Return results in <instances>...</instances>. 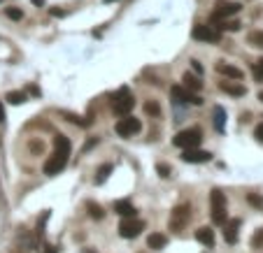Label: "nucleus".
Returning a JSON list of instances; mask_svg holds the SVG:
<instances>
[{
	"mask_svg": "<svg viewBox=\"0 0 263 253\" xmlns=\"http://www.w3.org/2000/svg\"><path fill=\"white\" fill-rule=\"evenodd\" d=\"M5 121V107H3V103H0V123Z\"/></svg>",
	"mask_w": 263,
	"mask_h": 253,
	"instance_id": "c9c22d12",
	"label": "nucleus"
},
{
	"mask_svg": "<svg viewBox=\"0 0 263 253\" xmlns=\"http://www.w3.org/2000/svg\"><path fill=\"white\" fill-rule=\"evenodd\" d=\"M156 172H159V177H163V179H170L172 177V167L165 163H159L156 165Z\"/></svg>",
	"mask_w": 263,
	"mask_h": 253,
	"instance_id": "a878e982",
	"label": "nucleus"
},
{
	"mask_svg": "<svg viewBox=\"0 0 263 253\" xmlns=\"http://www.w3.org/2000/svg\"><path fill=\"white\" fill-rule=\"evenodd\" d=\"M247 202H249L251 207H256V209H263V198L258 193H249L247 195Z\"/></svg>",
	"mask_w": 263,
	"mask_h": 253,
	"instance_id": "bb28decb",
	"label": "nucleus"
},
{
	"mask_svg": "<svg viewBox=\"0 0 263 253\" xmlns=\"http://www.w3.org/2000/svg\"><path fill=\"white\" fill-rule=\"evenodd\" d=\"M242 10L240 3H233V0H217L214 3V12H212V21H221V19H228L233 14H238Z\"/></svg>",
	"mask_w": 263,
	"mask_h": 253,
	"instance_id": "6e6552de",
	"label": "nucleus"
},
{
	"mask_svg": "<svg viewBox=\"0 0 263 253\" xmlns=\"http://www.w3.org/2000/svg\"><path fill=\"white\" fill-rule=\"evenodd\" d=\"M145 112H147V114H152V116H159L161 114V107L152 100V103H145Z\"/></svg>",
	"mask_w": 263,
	"mask_h": 253,
	"instance_id": "c85d7f7f",
	"label": "nucleus"
},
{
	"mask_svg": "<svg viewBox=\"0 0 263 253\" xmlns=\"http://www.w3.org/2000/svg\"><path fill=\"white\" fill-rule=\"evenodd\" d=\"M189 221H191V205H177L170 211V230H175V232L186 228Z\"/></svg>",
	"mask_w": 263,
	"mask_h": 253,
	"instance_id": "423d86ee",
	"label": "nucleus"
},
{
	"mask_svg": "<svg viewBox=\"0 0 263 253\" xmlns=\"http://www.w3.org/2000/svg\"><path fill=\"white\" fill-rule=\"evenodd\" d=\"M114 211L119 214V216H123V218H130V216H135L138 211H135V207L130 205L128 200H119V202H114Z\"/></svg>",
	"mask_w": 263,
	"mask_h": 253,
	"instance_id": "dca6fc26",
	"label": "nucleus"
},
{
	"mask_svg": "<svg viewBox=\"0 0 263 253\" xmlns=\"http://www.w3.org/2000/svg\"><path fill=\"white\" fill-rule=\"evenodd\" d=\"M135 107V98L133 93H130L126 86H121V89L116 91L114 96H112V112H114L116 116H126L130 114Z\"/></svg>",
	"mask_w": 263,
	"mask_h": 253,
	"instance_id": "f03ea898",
	"label": "nucleus"
},
{
	"mask_svg": "<svg viewBox=\"0 0 263 253\" xmlns=\"http://www.w3.org/2000/svg\"><path fill=\"white\" fill-rule=\"evenodd\" d=\"M84 253H96V251H91V248H86V251Z\"/></svg>",
	"mask_w": 263,
	"mask_h": 253,
	"instance_id": "58836bf2",
	"label": "nucleus"
},
{
	"mask_svg": "<svg viewBox=\"0 0 263 253\" xmlns=\"http://www.w3.org/2000/svg\"><path fill=\"white\" fill-rule=\"evenodd\" d=\"M145 230V221H140V218H123L121 223H119V235L123 237V239H133V237H138Z\"/></svg>",
	"mask_w": 263,
	"mask_h": 253,
	"instance_id": "1a4fd4ad",
	"label": "nucleus"
},
{
	"mask_svg": "<svg viewBox=\"0 0 263 253\" xmlns=\"http://www.w3.org/2000/svg\"><path fill=\"white\" fill-rule=\"evenodd\" d=\"M42 253H58V248L56 246H49V244H47V246H44V251Z\"/></svg>",
	"mask_w": 263,
	"mask_h": 253,
	"instance_id": "72a5a7b5",
	"label": "nucleus"
},
{
	"mask_svg": "<svg viewBox=\"0 0 263 253\" xmlns=\"http://www.w3.org/2000/svg\"><path fill=\"white\" fill-rule=\"evenodd\" d=\"M254 137L258 139V142H263V123H258L256 130H254Z\"/></svg>",
	"mask_w": 263,
	"mask_h": 253,
	"instance_id": "7c9ffc66",
	"label": "nucleus"
},
{
	"mask_svg": "<svg viewBox=\"0 0 263 253\" xmlns=\"http://www.w3.org/2000/svg\"><path fill=\"white\" fill-rule=\"evenodd\" d=\"M191 67H193V70H196L198 74L203 72V67H201V63H198V60H191Z\"/></svg>",
	"mask_w": 263,
	"mask_h": 253,
	"instance_id": "473e14b6",
	"label": "nucleus"
},
{
	"mask_svg": "<svg viewBox=\"0 0 263 253\" xmlns=\"http://www.w3.org/2000/svg\"><path fill=\"white\" fill-rule=\"evenodd\" d=\"M96 144H98V137H91V139H89V142H86V144H84V151L93 149V146H96Z\"/></svg>",
	"mask_w": 263,
	"mask_h": 253,
	"instance_id": "2f4dec72",
	"label": "nucleus"
},
{
	"mask_svg": "<svg viewBox=\"0 0 263 253\" xmlns=\"http://www.w3.org/2000/svg\"><path fill=\"white\" fill-rule=\"evenodd\" d=\"M63 116H65V121H70V123H75V126H91V119H80V116L70 114V112H63Z\"/></svg>",
	"mask_w": 263,
	"mask_h": 253,
	"instance_id": "b1692460",
	"label": "nucleus"
},
{
	"mask_svg": "<svg viewBox=\"0 0 263 253\" xmlns=\"http://www.w3.org/2000/svg\"><path fill=\"white\" fill-rule=\"evenodd\" d=\"M214 130L217 133H224L226 130V109L224 107H214Z\"/></svg>",
	"mask_w": 263,
	"mask_h": 253,
	"instance_id": "f3484780",
	"label": "nucleus"
},
{
	"mask_svg": "<svg viewBox=\"0 0 263 253\" xmlns=\"http://www.w3.org/2000/svg\"><path fill=\"white\" fill-rule=\"evenodd\" d=\"M258 100H261V103H263V91H261V93H258Z\"/></svg>",
	"mask_w": 263,
	"mask_h": 253,
	"instance_id": "4c0bfd02",
	"label": "nucleus"
},
{
	"mask_svg": "<svg viewBox=\"0 0 263 253\" xmlns=\"http://www.w3.org/2000/svg\"><path fill=\"white\" fill-rule=\"evenodd\" d=\"M86 211H89V216L96 218V221H103V218H105L103 207L96 205V202H86Z\"/></svg>",
	"mask_w": 263,
	"mask_h": 253,
	"instance_id": "aec40b11",
	"label": "nucleus"
},
{
	"mask_svg": "<svg viewBox=\"0 0 263 253\" xmlns=\"http://www.w3.org/2000/svg\"><path fill=\"white\" fill-rule=\"evenodd\" d=\"M172 142L179 149H193V146H198L203 142V133H201V128H186V130L175 135Z\"/></svg>",
	"mask_w": 263,
	"mask_h": 253,
	"instance_id": "20e7f679",
	"label": "nucleus"
},
{
	"mask_svg": "<svg viewBox=\"0 0 263 253\" xmlns=\"http://www.w3.org/2000/svg\"><path fill=\"white\" fill-rule=\"evenodd\" d=\"M114 130H116L119 137H133L135 133H140V130H142V123H140V119H135V116L126 114V116H121V119L116 121Z\"/></svg>",
	"mask_w": 263,
	"mask_h": 253,
	"instance_id": "39448f33",
	"label": "nucleus"
},
{
	"mask_svg": "<svg viewBox=\"0 0 263 253\" xmlns=\"http://www.w3.org/2000/svg\"><path fill=\"white\" fill-rule=\"evenodd\" d=\"M219 91H224V93H228V96H233V98H242L247 93L245 86L235 84V81H219Z\"/></svg>",
	"mask_w": 263,
	"mask_h": 253,
	"instance_id": "4468645a",
	"label": "nucleus"
},
{
	"mask_svg": "<svg viewBox=\"0 0 263 253\" xmlns=\"http://www.w3.org/2000/svg\"><path fill=\"white\" fill-rule=\"evenodd\" d=\"M165 244H168V237H165L163 232H152V235L147 237V246L152 248V251H161V248H165Z\"/></svg>",
	"mask_w": 263,
	"mask_h": 253,
	"instance_id": "2eb2a0df",
	"label": "nucleus"
},
{
	"mask_svg": "<svg viewBox=\"0 0 263 253\" xmlns=\"http://www.w3.org/2000/svg\"><path fill=\"white\" fill-rule=\"evenodd\" d=\"M70 151H73V144H70V139L65 135H56L54 137V153L47 158V163H44V175H58L63 172V167L68 165V158H70Z\"/></svg>",
	"mask_w": 263,
	"mask_h": 253,
	"instance_id": "f257e3e1",
	"label": "nucleus"
},
{
	"mask_svg": "<svg viewBox=\"0 0 263 253\" xmlns=\"http://www.w3.org/2000/svg\"><path fill=\"white\" fill-rule=\"evenodd\" d=\"M193 40H198V42H212L217 44L221 40V30L219 28H214V26L210 24H196L193 26Z\"/></svg>",
	"mask_w": 263,
	"mask_h": 253,
	"instance_id": "0eeeda50",
	"label": "nucleus"
},
{
	"mask_svg": "<svg viewBox=\"0 0 263 253\" xmlns=\"http://www.w3.org/2000/svg\"><path fill=\"white\" fill-rule=\"evenodd\" d=\"M182 81H184V86H186L189 91H201V89H203V81L196 77V74H189V72H186V74L182 77Z\"/></svg>",
	"mask_w": 263,
	"mask_h": 253,
	"instance_id": "6ab92c4d",
	"label": "nucleus"
},
{
	"mask_svg": "<svg viewBox=\"0 0 263 253\" xmlns=\"http://www.w3.org/2000/svg\"><path fill=\"white\" fill-rule=\"evenodd\" d=\"M247 42H249L251 47L263 49V30H251L249 35H247Z\"/></svg>",
	"mask_w": 263,
	"mask_h": 253,
	"instance_id": "4be33fe9",
	"label": "nucleus"
},
{
	"mask_svg": "<svg viewBox=\"0 0 263 253\" xmlns=\"http://www.w3.org/2000/svg\"><path fill=\"white\" fill-rule=\"evenodd\" d=\"M63 14H65L63 10H51V17H63Z\"/></svg>",
	"mask_w": 263,
	"mask_h": 253,
	"instance_id": "f704fd0d",
	"label": "nucleus"
},
{
	"mask_svg": "<svg viewBox=\"0 0 263 253\" xmlns=\"http://www.w3.org/2000/svg\"><path fill=\"white\" fill-rule=\"evenodd\" d=\"M238 230H240V218H231L224 223V239L226 244H235L238 241Z\"/></svg>",
	"mask_w": 263,
	"mask_h": 253,
	"instance_id": "ddd939ff",
	"label": "nucleus"
},
{
	"mask_svg": "<svg viewBox=\"0 0 263 253\" xmlns=\"http://www.w3.org/2000/svg\"><path fill=\"white\" fill-rule=\"evenodd\" d=\"M182 160L184 163H208V160H212V153H210V151H201L198 146H193V149L182 151Z\"/></svg>",
	"mask_w": 263,
	"mask_h": 253,
	"instance_id": "9d476101",
	"label": "nucleus"
},
{
	"mask_svg": "<svg viewBox=\"0 0 263 253\" xmlns=\"http://www.w3.org/2000/svg\"><path fill=\"white\" fill-rule=\"evenodd\" d=\"M33 5H37V7H42V5H44V0H33Z\"/></svg>",
	"mask_w": 263,
	"mask_h": 253,
	"instance_id": "e433bc0d",
	"label": "nucleus"
},
{
	"mask_svg": "<svg viewBox=\"0 0 263 253\" xmlns=\"http://www.w3.org/2000/svg\"><path fill=\"white\" fill-rule=\"evenodd\" d=\"M7 100L12 105H24L26 100H28V96H26V91H10V93H7Z\"/></svg>",
	"mask_w": 263,
	"mask_h": 253,
	"instance_id": "412c9836",
	"label": "nucleus"
},
{
	"mask_svg": "<svg viewBox=\"0 0 263 253\" xmlns=\"http://www.w3.org/2000/svg\"><path fill=\"white\" fill-rule=\"evenodd\" d=\"M172 96L177 98L179 103H186V105H203V100L189 89H182V86H172Z\"/></svg>",
	"mask_w": 263,
	"mask_h": 253,
	"instance_id": "9b49d317",
	"label": "nucleus"
},
{
	"mask_svg": "<svg viewBox=\"0 0 263 253\" xmlns=\"http://www.w3.org/2000/svg\"><path fill=\"white\" fill-rule=\"evenodd\" d=\"M5 14H7V19H12V21H21V19H24V10H21V7H7Z\"/></svg>",
	"mask_w": 263,
	"mask_h": 253,
	"instance_id": "393cba45",
	"label": "nucleus"
},
{
	"mask_svg": "<svg viewBox=\"0 0 263 253\" xmlns=\"http://www.w3.org/2000/svg\"><path fill=\"white\" fill-rule=\"evenodd\" d=\"M210 205H212V223L224 225L226 223V195L219 188H214L210 193Z\"/></svg>",
	"mask_w": 263,
	"mask_h": 253,
	"instance_id": "7ed1b4c3",
	"label": "nucleus"
},
{
	"mask_svg": "<svg viewBox=\"0 0 263 253\" xmlns=\"http://www.w3.org/2000/svg\"><path fill=\"white\" fill-rule=\"evenodd\" d=\"M196 239L205 246H214V232L210 228H198L196 230Z\"/></svg>",
	"mask_w": 263,
	"mask_h": 253,
	"instance_id": "a211bd4d",
	"label": "nucleus"
},
{
	"mask_svg": "<svg viewBox=\"0 0 263 253\" xmlns=\"http://www.w3.org/2000/svg\"><path fill=\"white\" fill-rule=\"evenodd\" d=\"M251 70H254V77H256L258 81H263V58H261V60H256Z\"/></svg>",
	"mask_w": 263,
	"mask_h": 253,
	"instance_id": "c756f323",
	"label": "nucleus"
},
{
	"mask_svg": "<svg viewBox=\"0 0 263 253\" xmlns=\"http://www.w3.org/2000/svg\"><path fill=\"white\" fill-rule=\"evenodd\" d=\"M214 70H217V72H219L221 77L235 79V81L245 77V72H242V70H238V67H235V65H228V63H224V60H219V63L214 65Z\"/></svg>",
	"mask_w": 263,
	"mask_h": 253,
	"instance_id": "f8f14e48",
	"label": "nucleus"
},
{
	"mask_svg": "<svg viewBox=\"0 0 263 253\" xmlns=\"http://www.w3.org/2000/svg\"><path fill=\"white\" fill-rule=\"evenodd\" d=\"M251 248H263V228H258L251 237Z\"/></svg>",
	"mask_w": 263,
	"mask_h": 253,
	"instance_id": "cd10ccee",
	"label": "nucleus"
},
{
	"mask_svg": "<svg viewBox=\"0 0 263 253\" xmlns=\"http://www.w3.org/2000/svg\"><path fill=\"white\" fill-rule=\"evenodd\" d=\"M112 172H114V165H112V163H105L103 167L98 170V177H96V184H98V186H100V184H105V179H107V177H110Z\"/></svg>",
	"mask_w": 263,
	"mask_h": 253,
	"instance_id": "5701e85b",
	"label": "nucleus"
}]
</instances>
